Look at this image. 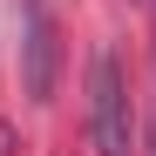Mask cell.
<instances>
[{
	"instance_id": "cell-1",
	"label": "cell",
	"mask_w": 156,
	"mask_h": 156,
	"mask_svg": "<svg viewBox=\"0 0 156 156\" xmlns=\"http://www.w3.org/2000/svg\"><path fill=\"white\" fill-rule=\"evenodd\" d=\"M88 143H95V156L136 149V109H129V75H122L115 48L88 55Z\"/></svg>"
},
{
	"instance_id": "cell-2",
	"label": "cell",
	"mask_w": 156,
	"mask_h": 156,
	"mask_svg": "<svg viewBox=\"0 0 156 156\" xmlns=\"http://www.w3.org/2000/svg\"><path fill=\"white\" fill-rule=\"evenodd\" d=\"M55 82H61V27L48 0H20V88L34 102H55Z\"/></svg>"
},
{
	"instance_id": "cell-3",
	"label": "cell",
	"mask_w": 156,
	"mask_h": 156,
	"mask_svg": "<svg viewBox=\"0 0 156 156\" xmlns=\"http://www.w3.org/2000/svg\"><path fill=\"white\" fill-rule=\"evenodd\" d=\"M0 156H14V129L7 122H0Z\"/></svg>"
},
{
	"instance_id": "cell-4",
	"label": "cell",
	"mask_w": 156,
	"mask_h": 156,
	"mask_svg": "<svg viewBox=\"0 0 156 156\" xmlns=\"http://www.w3.org/2000/svg\"><path fill=\"white\" fill-rule=\"evenodd\" d=\"M149 156H156V143H149Z\"/></svg>"
}]
</instances>
